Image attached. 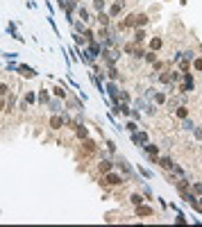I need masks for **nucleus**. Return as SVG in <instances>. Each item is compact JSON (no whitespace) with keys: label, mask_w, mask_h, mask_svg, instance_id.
<instances>
[{"label":"nucleus","mask_w":202,"mask_h":227,"mask_svg":"<svg viewBox=\"0 0 202 227\" xmlns=\"http://www.w3.org/2000/svg\"><path fill=\"white\" fill-rule=\"evenodd\" d=\"M195 89V80L191 73H184V82H182V93H191Z\"/></svg>","instance_id":"nucleus-1"},{"label":"nucleus","mask_w":202,"mask_h":227,"mask_svg":"<svg viewBox=\"0 0 202 227\" xmlns=\"http://www.w3.org/2000/svg\"><path fill=\"white\" fill-rule=\"evenodd\" d=\"M102 182L104 184H111V186H118V184H123V177H120L118 173H107Z\"/></svg>","instance_id":"nucleus-2"},{"label":"nucleus","mask_w":202,"mask_h":227,"mask_svg":"<svg viewBox=\"0 0 202 227\" xmlns=\"http://www.w3.org/2000/svg\"><path fill=\"white\" fill-rule=\"evenodd\" d=\"M132 139H134V143H139V145H145L148 143V134H145V132H139V134H132Z\"/></svg>","instance_id":"nucleus-3"},{"label":"nucleus","mask_w":202,"mask_h":227,"mask_svg":"<svg viewBox=\"0 0 202 227\" xmlns=\"http://www.w3.org/2000/svg\"><path fill=\"white\" fill-rule=\"evenodd\" d=\"M143 148H145V152H148L150 157H157V155H159V145H155V143H145Z\"/></svg>","instance_id":"nucleus-4"},{"label":"nucleus","mask_w":202,"mask_h":227,"mask_svg":"<svg viewBox=\"0 0 202 227\" xmlns=\"http://www.w3.org/2000/svg\"><path fill=\"white\" fill-rule=\"evenodd\" d=\"M159 164H161V168H166V170H170V168H173V159H170V157H161Z\"/></svg>","instance_id":"nucleus-5"},{"label":"nucleus","mask_w":202,"mask_h":227,"mask_svg":"<svg viewBox=\"0 0 202 227\" xmlns=\"http://www.w3.org/2000/svg\"><path fill=\"white\" fill-rule=\"evenodd\" d=\"M136 213H139V216H152V209H150V207H141V204H139Z\"/></svg>","instance_id":"nucleus-6"},{"label":"nucleus","mask_w":202,"mask_h":227,"mask_svg":"<svg viewBox=\"0 0 202 227\" xmlns=\"http://www.w3.org/2000/svg\"><path fill=\"white\" fill-rule=\"evenodd\" d=\"M100 170H102V173H109V170H111V161H100Z\"/></svg>","instance_id":"nucleus-7"},{"label":"nucleus","mask_w":202,"mask_h":227,"mask_svg":"<svg viewBox=\"0 0 202 227\" xmlns=\"http://www.w3.org/2000/svg\"><path fill=\"white\" fill-rule=\"evenodd\" d=\"M175 114L179 116V118H186V116H188V109H186V107H177V111H175Z\"/></svg>","instance_id":"nucleus-8"},{"label":"nucleus","mask_w":202,"mask_h":227,"mask_svg":"<svg viewBox=\"0 0 202 227\" xmlns=\"http://www.w3.org/2000/svg\"><path fill=\"white\" fill-rule=\"evenodd\" d=\"M98 21H100V25H102V27H107V23H109V16H104L102 11H100V14H98Z\"/></svg>","instance_id":"nucleus-9"},{"label":"nucleus","mask_w":202,"mask_h":227,"mask_svg":"<svg viewBox=\"0 0 202 227\" xmlns=\"http://www.w3.org/2000/svg\"><path fill=\"white\" fill-rule=\"evenodd\" d=\"M18 71H21L23 75H25V77H32V75H34V71H32V68H27V66H21Z\"/></svg>","instance_id":"nucleus-10"},{"label":"nucleus","mask_w":202,"mask_h":227,"mask_svg":"<svg viewBox=\"0 0 202 227\" xmlns=\"http://www.w3.org/2000/svg\"><path fill=\"white\" fill-rule=\"evenodd\" d=\"M62 125H64V118H59V116H55V118H52V127H55V129H59Z\"/></svg>","instance_id":"nucleus-11"},{"label":"nucleus","mask_w":202,"mask_h":227,"mask_svg":"<svg viewBox=\"0 0 202 227\" xmlns=\"http://www.w3.org/2000/svg\"><path fill=\"white\" fill-rule=\"evenodd\" d=\"M150 48H152V50H159V48H161V39H159V36L150 41Z\"/></svg>","instance_id":"nucleus-12"},{"label":"nucleus","mask_w":202,"mask_h":227,"mask_svg":"<svg viewBox=\"0 0 202 227\" xmlns=\"http://www.w3.org/2000/svg\"><path fill=\"white\" fill-rule=\"evenodd\" d=\"M145 23H148V16H145V14H139V16H136V25H145Z\"/></svg>","instance_id":"nucleus-13"},{"label":"nucleus","mask_w":202,"mask_h":227,"mask_svg":"<svg viewBox=\"0 0 202 227\" xmlns=\"http://www.w3.org/2000/svg\"><path fill=\"white\" fill-rule=\"evenodd\" d=\"M143 39H145V32H143V30H136V36H134V41H136V43H141Z\"/></svg>","instance_id":"nucleus-14"},{"label":"nucleus","mask_w":202,"mask_h":227,"mask_svg":"<svg viewBox=\"0 0 202 227\" xmlns=\"http://www.w3.org/2000/svg\"><path fill=\"white\" fill-rule=\"evenodd\" d=\"M130 200H132V204H136V207H139V204H141V202H143V198H141V195H139V193H134V195H132V198H130Z\"/></svg>","instance_id":"nucleus-15"},{"label":"nucleus","mask_w":202,"mask_h":227,"mask_svg":"<svg viewBox=\"0 0 202 227\" xmlns=\"http://www.w3.org/2000/svg\"><path fill=\"white\" fill-rule=\"evenodd\" d=\"M93 7H95L98 11H102V9H104V0H93Z\"/></svg>","instance_id":"nucleus-16"},{"label":"nucleus","mask_w":202,"mask_h":227,"mask_svg":"<svg viewBox=\"0 0 202 227\" xmlns=\"http://www.w3.org/2000/svg\"><path fill=\"white\" fill-rule=\"evenodd\" d=\"M77 136H80V139H84V136H86V127H82V125H77Z\"/></svg>","instance_id":"nucleus-17"},{"label":"nucleus","mask_w":202,"mask_h":227,"mask_svg":"<svg viewBox=\"0 0 202 227\" xmlns=\"http://www.w3.org/2000/svg\"><path fill=\"white\" fill-rule=\"evenodd\" d=\"M120 7H123V2H116V5L111 7V16H116V14H118V11H120Z\"/></svg>","instance_id":"nucleus-18"},{"label":"nucleus","mask_w":202,"mask_h":227,"mask_svg":"<svg viewBox=\"0 0 202 227\" xmlns=\"http://www.w3.org/2000/svg\"><path fill=\"white\" fill-rule=\"evenodd\" d=\"M145 59H148V62H152V64L157 62V57H155V52H152V50H150V52H145Z\"/></svg>","instance_id":"nucleus-19"},{"label":"nucleus","mask_w":202,"mask_h":227,"mask_svg":"<svg viewBox=\"0 0 202 227\" xmlns=\"http://www.w3.org/2000/svg\"><path fill=\"white\" fill-rule=\"evenodd\" d=\"M109 93H111L114 98H118V89H116V84H109Z\"/></svg>","instance_id":"nucleus-20"},{"label":"nucleus","mask_w":202,"mask_h":227,"mask_svg":"<svg viewBox=\"0 0 202 227\" xmlns=\"http://www.w3.org/2000/svg\"><path fill=\"white\" fill-rule=\"evenodd\" d=\"M80 16H82L84 21H89V11H86V9H84V7H80Z\"/></svg>","instance_id":"nucleus-21"},{"label":"nucleus","mask_w":202,"mask_h":227,"mask_svg":"<svg viewBox=\"0 0 202 227\" xmlns=\"http://www.w3.org/2000/svg\"><path fill=\"white\" fill-rule=\"evenodd\" d=\"M50 107H52V111H59V107H62V104H59L57 100H52V102H50Z\"/></svg>","instance_id":"nucleus-22"},{"label":"nucleus","mask_w":202,"mask_h":227,"mask_svg":"<svg viewBox=\"0 0 202 227\" xmlns=\"http://www.w3.org/2000/svg\"><path fill=\"white\" fill-rule=\"evenodd\" d=\"M184 129H193V123L188 118H184Z\"/></svg>","instance_id":"nucleus-23"},{"label":"nucleus","mask_w":202,"mask_h":227,"mask_svg":"<svg viewBox=\"0 0 202 227\" xmlns=\"http://www.w3.org/2000/svg\"><path fill=\"white\" fill-rule=\"evenodd\" d=\"M164 100H166V98H164L161 93H155V102H164Z\"/></svg>","instance_id":"nucleus-24"},{"label":"nucleus","mask_w":202,"mask_h":227,"mask_svg":"<svg viewBox=\"0 0 202 227\" xmlns=\"http://www.w3.org/2000/svg\"><path fill=\"white\" fill-rule=\"evenodd\" d=\"M55 93H57L59 98H64V95H66V91H64V89H55Z\"/></svg>","instance_id":"nucleus-25"},{"label":"nucleus","mask_w":202,"mask_h":227,"mask_svg":"<svg viewBox=\"0 0 202 227\" xmlns=\"http://www.w3.org/2000/svg\"><path fill=\"white\" fill-rule=\"evenodd\" d=\"M193 189H195V193H200V195H202V184H193Z\"/></svg>","instance_id":"nucleus-26"},{"label":"nucleus","mask_w":202,"mask_h":227,"mask_svg":"<svg viewBox=\"0 0 202 227\" xmlns=\"http://www.w3.org/2000/svg\"><path fill=\"white\" fill-rule=\"evenodd\" d=\"M195 68H197V71H202V59H195Z\"/></svg>","instance_id":"nucleus-27"},{"label":"nucleus","mask_w":202,"mask_h":227,"mask_svg":"<svg viewBox=\"0 0 202 227\" xmlns=\"http://www.w3.org/2000/svg\"><path fill=\"white\" fill-rule=\"evenodd\" d=\"M5 93H7V86H5V84H0V95H5Z\"/></svg>","instance_id":"nucleus-28"},{"label":"nucleus","mask_w":202,"mask_h":227,"mask_svg":"<svg viewBox=\"0 0 202 227\" xmlns=\"http://www.w3.org/2000/svg\"><path fill=\"white\" fill-rule=\"evenodd\" d=\"M197 204H200V207H202V198H200V202H197Z\"/></svg>","instance_id":"nucleus-29"}]
</instances>
